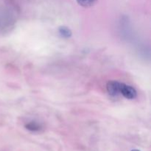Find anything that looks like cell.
<instances>
[{
	"label": "cell",
	"mask_w": 151,
	"mask_h": 151,
	"mask_svg": "<svg viewBox=\"0 0 151 151\" xmlns=\"http://www.w3.org/2000/svg\"><path fill=\"white\" fill-rule=\"evenodd\" d=\"M131 151H140V150H137V149H134V150H132Z\"/></svg>",
	"instance_id": "obj_6"
},
{
	"label": "cell",
	"mask_w": 151,
	"mask_h": 151,
	"mask_svg": "<svg viewBox=\"0 0 151 151\" xmlns=\"http://www.w3.org/2000/svg\"><path fill=\"white\" fill-rule=\"evenodd\" d=\"M122 83H119L118 81H109L106 85L107 91L110 95L116 96L119 94L120 91V86Z\"/></svg>",
	"instance_id": "obj_2"
},
{
	"label": "cell",
	"mask_w": 151,
	"mask_h": 151,
	"mask_svg": "<svg viewBox=\"0 0 151 151\" xmlns=\"http://www.w3.org/2000/svg\"><path fill=\"white\" fill-rule=\"evenodd\" d=\"M59 34L60 35V36L63 37L64 38H69L72 36V31L69 29V27L65 26L60 27L58 29Z\"/></svg>",
	"instance_id": "obj_3"
},
{
	"label": "cell",
	"mask_w": 151,
	"mask_h": 151,
	"mask_svg": "<svg viewBox=\"0 0 151 151\" xmlns=\"http://www.w3.org/2000/svg\"><path fill=\"white\" fill-rule=\"evenodd\" d=\"M77 2L84 7H90L97 3V0H76Z\"/></svg>",
	"instance_id": "obj_4"
},
{
	"label": "cell",
	"mask_w": 151,
	"mask_h": 151,
	"mask_svg": "<svg viewBox=\"0 0 151 151\" xmlns=\"http://www.w3.org/2000/svg\"><path fill=\"white\" fill-rule=\"evenodd\" d=\"M26 128L30 131H38L41 129V126L38 123L35 122H31L26 125Z\"/></svg>",
	"instance_id": "obj_5"
},
{
	"label": "cell",
	"mask_w": 151,
	"mask_h": 151,
	"mask_svg": "<svg viewBox=\"0 0 151 151\" xmlns=\"http://www.w3.org/2000/svg\"><path fill=\"white\" fill-rule=\"evenodd\" d=\"M119 94H122L126 99H129V100L135 99L137 96V92L134 87L126 85V84L123 83H121Z\"/></svg>",
	"instance_id": "obj_1"
}]
</instances>
